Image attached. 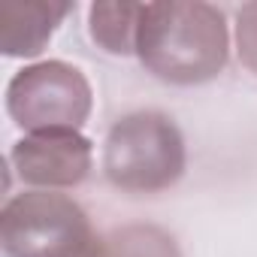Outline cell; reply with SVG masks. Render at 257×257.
<instances>
[{"mask_svg": "<svg viewBox=\"0 0 257 257\" xmlns=\"http://www.w3.org/2000/svg\"><path fill=\"white\" fill-rule=\"evenodd\" d=\"M137 58L155 79L170 85L212 82L224 73L230 58L227 19L203 0L143 4Z\"/></svg>", "mask_w": 257, "mask_h": 257, "instance_id": "obj_1", "label": "cell"}, {"mask_svg": "<svg viewBox=\"0 0 257 257\" xmlns=\"http://www.w3.org/2000/svg\"><path fill=\"white\" fill-rule=\"evenodd\" d=\"M188 167L179 124L158 109L118 118L103 143V176L124 194H158L173 188Z\"/></svg>", "mask_w": 257, "mask_h": 257, "instance_id": "obj_2", "label": "cell"}, {"mask_svg": "<svg viewBox=\"0 0 257 257\" xmlns=\"http://www.w3.org/2000/svg\"><path fill=\"white\" fill-rule=\"evenodd\" d=\"M94 239L85 209L58 191L16 194L0 212V242L10 257H73Z\"/></svg>", "mask_w": 257, "mask_h": 257, "instance_id": "obj_3", "label": "cell"}, {"mask_svg": "<svg viewBox=\"0 0 257 257\" xmlns=\"http://www.w3.org/2000/svg\"><path fill=\"white\" fill-rule=\"evenodd\" d=\"M94 109L85 73L67 61H40L19 70L7 85V112L25 134L79 131Z\"/></svg>", "mask_w": 257, "mask_h": 257, "instance_id": "obj_4", "label": "cell"}, {"mask_svg": "<svg viewBox=\"0 0 257 257\" xmlns=\"http://www.w3.org/2000/svg\"><path fill=\"white\" fill-rule=\"evenodd\" d=\"M10 164L19 173V179L34 191L76 188L91 173L94 143L79 131L25 134L13 146Z\"/></svg>", "mask_w": 257, "mask_h": 257, "instance_id": "obj_5", "label": "cell"}, {"mask_svg": "<svg viewBox=\"0 0 257 257\" xmlns=\"http://www.w3.org/2000/svg\"><path fill=\"white\" fill-rule=\"evenodd\" d=\"M73 4L55 0H4L0 4V52L7 58H37Z\"/></svg>", "mask_w": 257, "mask_h": 257, "instance_id": "obj_6", "label": "cell"}, {"mask_svg": "<svg viewBox=\"0 0 257 257\" xmlns=\"http://www.w3.org/2000/svg\"><path fill=\"white\" fill-rule=\"evenodd\" d=\"M143 4H91L88 31L91 40L109 55H137V31H140Z\"/></svg>", "mask_w": 257, "mask_h": 257, "instance_id": "obj_7", "label": "cell"}, {"mask_svg": "<svg viewBox=\"0 0 257 257\" xmlns=\"http://www.w3.org/2000/svg\"><path fill=\"white\" fill-rule=\"evenodd\" d=\"M106 257H182L176 239L158 224H124L103 239Z\"/></svg>", "mask_w": 257, "mask_h": 257, "instance_id": "obj_8", "label": "cell"}, {"mask_svg": "<svg viewBox=\"0 0 257 257\" xmlns=\"http://www.w3.org/2000/svg\"><path fill=\"white\" fill-rule=\"evenodd\" d=\"M236 52L239 61L257 76V0L239 7L236 13Z\"/></svg>", "mask_w": 257, "mask_h": 257, "instance_id": "obj_9", "label": "cell"}, {"mask_svg": "<svg viewBox=\"0 0 257 257\" xmlns=\"http://www.w3.org/2000/svg\"><path fill=\"white\" fill-rule=\"evenodd\" d=\"M73 257H106V254H103V239L97 236L91 245H85V248H82L79 254H73Z\"/></svg>", "mask_w": 257, "mask_h": 257, "instance_id": "obj_10", "label": "cell"}]
</instances>
